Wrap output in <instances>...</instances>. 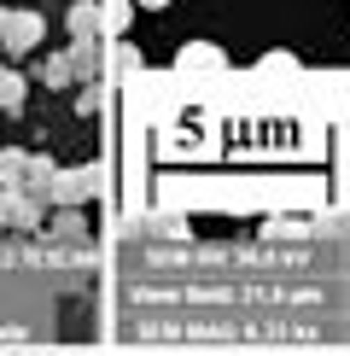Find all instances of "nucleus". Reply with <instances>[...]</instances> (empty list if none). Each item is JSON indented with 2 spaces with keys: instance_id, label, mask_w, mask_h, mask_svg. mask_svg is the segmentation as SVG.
Masks as SVG:
<instances>
[{
  "instance_id": "obj_3",
  "label": "nucleus",
  "mask_w": 350,
  "mask_h": 356,
  "mask_svg": "<svg viewBox=\"0 0 350 356\" xmlns=\"http://www.w3.org/2000/svg\"><path fill=\"white\" fill-rule=\"evenodd\" d=\"M70 47H99V6L94 0L70 6Z\"/></svg>"
},
{
  "instance_id": "obj_4",
  "label": "nucleus",
  "mask_w": 350,
  "mask_h": 356,
  "mask_svg": "<svg viewBox=\"0 0 350 356\" xmlns=\"http://www.w3.org/2000/svg\"><path fill=\"white\" fill-rule=\"evenodd\" d=\"M175 70H181V76H193V70H222V53H216V47H204V41H193V47H181Z\"/></svg>"
},
{
  "instance_id": "obj_10",
  "label": "nucleus",
  "mask_w": 350,
  "mask_h": 356,
  "mask_svg": "<svg viewBox=\"0 0 350 356\" xmlns=\"http://www.w3.org/2000/svg\"><path fill=\"white\" fill-rule=\"evenodd\" d=\"M140 6H169V0H140Z\"/></svg>"
},
{
  "instance_id": "obj_7",
  "label": "nucleus",
  "mask_w": 350,
  "mask_h": 356,
  "mask_svg": "<svg viewBox=\"0 0 350 356\" xmlns=\"http://www.w3.org/2000/svg\"><path fill=\"white\" fill-rule=\"evenodd\" d=\"M24 164H29V152H0V187H6V193H18Z\"/></svg>"
},
{
  "instance_id": "obj_1",
  "label": "nucleus",
  "mask_w": 350,
  "mask_h": 356,
  "mask_svg": "<svg viewBox=\"0 0 350 356\" xmlns=\"http://www.w3.org/2000/svg\"><path fill=\"white\" fill-rule=\"evenodd\" d=\"M99 193V170L94 164H76V170H53V187H47V199L58 204V211H82L88 199Z\"/></svg>"
},
{
  "instance_id": "obj_6",
  "label": "nucleus",
  "mask_w": 350,
  "mask_h": 356,
  "mask_svg": "<svg viewBox=\"0 0 350 356\" xmlns=\"http://www.w3.org/2000/svg\"><path fill=\"white\" fill-rule=\"evenodd\" d=\"M41 82H53V88H70V82H76V58H70V53L47 58V70H41Z\"/></svg>"
},
{
  "instance_id": "obj_9",
  "label": "nucleus",
  "mask_w": 350,
  "mask_h": 356,
  "mask_svg": "<svg viewBox=\"0 0 350 356\" xmlns=\"http://www.w3.org/2000/svg\"><path fill=\"white\" fill-rule=\"evenodd\" d=\"M0 228H6V187H0Z\"/></svg>"
},
{
  "instance_id": "obj_5",
  "label": "nucleus",
  "mask_w": 350,
  "mask_h": 356,
  "mask_svg": "<svg viewBox=\"0 0 350 356\" xmlns=\"http://www.w3.org/2000/svg\"><path fill=\"white\" fill-rule=\"evenodd\" d=\"M24 94H29V82L18 70H0V111H24Z\"/></svg>"
},
{
  "instance_id": "obj_8",
  "label": "nucleus",
  "mask_w": 350,
  "mask_h": 356,
  "mask_svg": "<svg viewBox=\"0 0 350 356\" xmlns=\"http://www.w3.org/2000/svg\"><path fill=\"white\" fill-rule=\"evenodd\" d=\"M53 234H58V240H88V216L82 211H58L53 216Z\"/></svg>"
},
{
  "instance_id": "obj_2",
  "label": "nucleus",
  "mask_w": 350,
  "mask_h": 356,
  "mask_svg": "<svg viewBox=\"0 0 350 356\" xmlns=\"http://www.w3.org/2000/svg\"><path fill=\"white\" fill-rule=\"evenodd\" d=\"M41 29H47V24H41L35 12H6V6H0V47H6V53H29L41 41Z\"/></svg>"
}]
</instances>
